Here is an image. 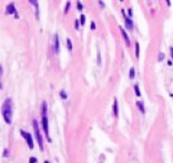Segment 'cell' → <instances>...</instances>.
<instances>
[{"mask_svg": "<svg viewBox=\"0 0 173 163\" xmlns=\"http://www.w3.org/2000/svg\"><path fill=\"white\" fill-rule=\"evenodd\" d=\"M2 115L4 118V121L10 124L12 119V102L11 99H7L2 106Z\"/></svg>", "mask_w": 173, "mask_h": 163, "instance_id": "obj_1", "label": "cell"}, {"mask_svg": "<svg viewBox=\"0 0 173 163\" xmlns=\"http://www.w3.org/2000/svg\"><path fill=\"white\" fill-rule=\"evenodd\" d=\"M41 114H42V126H43V131L47 138H48V141H50V138H49V128H48V118H47V103L46 101L42 102V106H41Z\"/></svg>", "mask_w": 173, "mask_h": 163, "instance_id": "obj_2", "label": "cell"}, {"mask_svg": "<svg viewBox=\"0 0 173 163\" xmlns=\"http://www.w3.org/2000/svg\"><path fill=\"white\" fill-rule=\"evenodd\" d=\"M33 128H35V133H36L37 140H38V143H39V147H40V150H43V141H42V138L40 135V132H39V126H38V123H37L36 120H33Z\"/></svg>", "mask_w": 173, "mask_h": 163, "instance_id": "obj_3", "label": "cell"}, {"mask_svg": "<svg viewBox=\"0 0 173 163\" xmlns=\"http://www.w3.org/2000/svg\"><path fill=\"white\" fill-rule=\"evenodd\" d=\"M20 133L24 135V138H26L27 142H28L29 148H30V149H33V141H32V137H31V134L28 133V132H24V131H22V130L20 131Z\"/></svg>", "mask_w": 173, "mask_h": 163, "instance_id": "obj_4", "label": "cell"}, {"mask_svg": "<svg viewBox=\"0 0 173 163\" xmlns=\"http://www.w3.org/2000/svg\"><path fill=\"white\" fill-rule=\"evenodd\" d=\"M120 30H121V32H122V35H123V37H124L125 43H127V46L129 47V46H130V39H129V37H128V35H127V32H125L124 30L121 28V27H120Z\"/></svg>", "mask_w": 173, "mask_h": 163, "instance_id": "obj_5", "label": "cell"}, {"mask_svg": "<svg viewBox=\"0 0 173 163\" xmlns=\"http://www.w3.org/2000/svg\"><path fill=\"white\" fill-rule=\"evenodd\" d=\"M7 13H17L16 8H15V6L12 4H10L8 6V8H7Z\"/></svg>", "mask_w": 173, "mask_h": 163, "instance_id": "obj_6", "label": "cell"}, {"mask_svg": "<svg viewBox=\"0 0 173 163\" xmlns=\"http://www.w3.org/2000/svg\"><path fill=\"white\" fill-rule=\"evenodd\" d=\"M54 51L56 52L59 51V39H58V35H54Z\"/></svg>", "mask_w": 173, "mask_h": 163, "instance_id": "obj_7", "label": "cell"}, {"mask_svg": "<svg viewBox=\"0 0 173 163\" xmlns=\"http://www.w3.org/2000/svg\"><path fill=\"white\" fill-rule=\"evenodd\" d=\"M125 25H127V28H128V29H130V30H131V29L133 28V23H132V20H130L129 18H127V19H125Z\"/></svg>", "mask_w": 173, "mask_h": 163, "instance_id": "obj_8", "label": "cell"}, {"mask_svg": "<svg viewBox=\"0 0 173 163\" xmlns=\"http://www.w3.org/2000/svg\"><path fill=\"white\" fill-rule=\"evenodd\" d=\"M113 112H114V115L118 117V102H117V99H114V102H113Z\"/></svg>", "mask_w": 173, "mask_h": 163, "instance_id": "obj_9", "label": "cell"}, {"mask_svg": "<svg viewBox=\"0 0 173 163\" xmlns=\"http://www.w3.org/2000/svg\"><path fill=\"white\" fill-rule=\"evenodd\" d=\"M137 106H139V109H140L141 112H142V113H144L145 111H144V106H143V102H142V101L137 102Z\"/></svg>", "mask_w": 173, "mask_h": 163, "instance_id": "obj_10", "label": "cell"}, {"mask_svg": "<svg viewBox=\"0 0 173 163\" xmlns=\"http://www.w3.org/2000/svg\"><path fill=\"white\" fill-rule=\"evenodd\" d=\"M67 46H68V49L71 51V50H72V42H71V39H67Z\"/></svg>", "mask_w": 173, "mask_h": 163, "instance_id": "obj_11", "label": "cell"}, {"mask_svg": "<svg viewBox=\"0 0 173 163\" xmlns=\"http://www.w3.org/2000/svg\"><path fill=\"white\" fill-rule=\"evenodd\" d=\"M134 73H135L134 68H131V69H130V79H133V78H134Z\"/></svg>", "mask_w": 173, "mask_h": 163, "instance_id": "obj_12", "label": "cell"}, {"mask_svg": "<svg viewBox=\"0 0 173 163\" xmlns=\"http://www.w3.org/2000/svg\"><path fill=\"white\" fill-rule=\"evenodd\" d=\"M135 56L137 58H139V43H135Z\"/></svg>", "mask_w": 173, "mask_h": 163, "instance_id": "obj_13", "label": "cell"}, {"mask_svg": "<svg viewBox=\"0 0 173 163\" xmlns=\"http://www.w3.org/2000/svg\"><path fill=\"white\" fill-rule=\"evenodd\" d=\"M134 90H135V94H137V95H140V90H139V87L138 86H134Z\"/></svg>", "mask_w": 173, "mask_h": 163, "instance_id": "obj_14", "label": "cell"}, {"mask_svg": "<svg viewBox=\"0 0 173 163\" xmlns=\"http://www.w3.org/2000/svg\"><path fill=\"white\" fill-rule=\"evenodd\" d=\"M60 95H61V97H62L63 99H67V94H66L65 91H61V92H60Z\"/></svg>", "mask_w": 173, "mask_h": 163, "instance_id": "obj_15", "label": "cell"}, {"mask_svg": "<svg viewBox=\"0 0 173 163\" xmlns=\"http://www.w3.org/2000/svg\"><path fill=\"white\" fill-rule=\"evenodd\" d=\"M85 15H81V25H85Z\"/></svg>", "mask_w": 173, "mask_h": 163, "instance_id": "obj_16", "label": "cell"}, {"mask_svg": "<svg viewBox=\"0 0 173 163\" xmlns=\"http://www.w3.org/2000/svg\"><path fill=\"white\" fill-rule=\"evenodd\" d=\"M30 163H37L36 158H31V159H30Z\"/></svg>", "mask_w": 173, "mask_h": 163, "instance_id": "obj_17", "label": "cell"}, {"mask_svg": "<svg viewBox=\"0 0 173 163\" xmlns=\"http://www.w3.org/2000/svg\"><path fill=\"white\" fill-rule=\"evenodd\" d=\"M159 60H160V61H162V60H163V53H161V54H160V58H159Z\"/></svg>", "mask_w": 173, "mask_h": 163, "instance_id": "obj_18", "label": "cell"}, {"mask_svg": "<svg viewBox=\"0 0 173 163\" xmlns=\"http://www.w3.org/2000/svg\"><path fill=\"white\" fill-rule=\"evenodd\" d=\"M78 8L80 9V10H81V9H82V6H81V4H80V2H78Z\"/></svg>", "mask_w": 173, "mask_h": 163, "instance_id": "obj_19", "label": "cell"}, {"mask_svg": "<svg viewBox=\"0 0 173 163\" xmlns=\"http://www.w3.org/2000/svg\"><path fill=\"white\" fill-rule=\"evenodd\" d=\"M69 7H70V2H68V4H67V8H66V12H67V10H68Z\"/></svg>", "mask_w": 173, "mask_h": 163, "instance_id": "obj_20", "label": "cell"}, {"mask_svg": "<svg viewBox=\"0 0 173 163\" xmlns=\"http://www.w3.org/2000/svg\"><path fill=\"white\" fill-rule=\"evenodd\" d=\"M91 28L94 29V23H93V22H92V23H91Z\"/></svg>", "mask_w": 173, "mask_h": 163, "instance_id": "obj_21", "label": "cell"}, {"mask_svg": "<svg viewBox=\"0 0 173 163\" xmlns=\"http://www.w3.org/2000/svg\"><path fill=\"white\" fill-rule=\"evenodd\" d=\"M171 53H172V59H173V48H171Z\"/></svg>", "mask_w": 173, "mask_h": 163, "instance_id": "obj_22", "label": "cell"}, {"mask_svg": "<svg viewBox=\"0 0 173 163\" xmlns=\"http://www.w3.org/2000/svg\"><path fill=\"white\" fill-rule=\"evenodd\" d=\"M44 163H49V162H47V161H46V162H44Z\"/></svg>", "mask_w": 173, "mask_h": 163, "instance_id": "obj_23", "label": "cell"}]
</instances>
